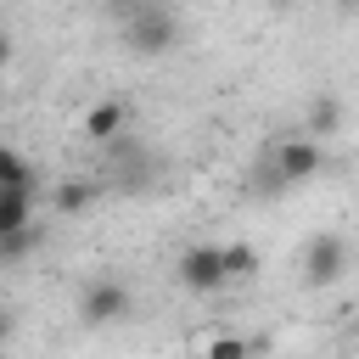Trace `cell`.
Wrapping results in <instances>:
<instances>
[{
	"instance_id": "obj_1",
	"label": "cell",
	"mask_w": 359,
	"mask_h": 359,
	"mask_svg": "<svg viewBox=\"0 0 359 359\" xmlns=\"http://www.w3.org/2000/svg\"><path fill=\"white\" fill-rule=\"evenodd\" d=\"M174 280H180L185 292H196V297H208V292H224V286H230V275H224V252H219L213 241H196V247H185V252L174 258Z\"/></svg>"
},
{
	"instance_id": "obj_2",
	"label": "cell",
	"mask_w": 359,
	"mask_h": 359,
	"mask_svg": "<svg viewBox=\"0 0 359 359\" xmlns=\"http://www.w3.org/2000/svg\"><path fill=\"white\" fill-rule=\"evenodd\" d=\"M123 39L135 56H163L174 39H180V22L163 11V6H135V17L123 22Z\"/></svg>"
},
{
	"instance_id": "obj_3",
	"label": "cell",
	"mask_w": 359,
	"mask_h": 359,
	"mask_svg": "<svg viewBox=\"0 0 359 359\" xmlns=\"http://www.w3.org/2000/svg\"><path fill=\"white\" fill-rule=\"evenodd\" d=\"M269 163H275V180L280 185H303V180H314L325 168V146L309 140V135H286V140H275Z\"/></svg>"
},
{
	"instance_id": "obj_4",
	"label": "cell",
	"mask_w": 359,
	"mask_h": 359,
	"mask_svg": "<svg viewBox=\"0 0 359 359\" xmlns=\"http://www.w3.org/2000/svg\"><path fill=\"white\" fill-rule=\"evenodd\" d=\"M129 309H135V297H129L123 280H90L84 297H79V320L84 325H118Z\"/></svg>"
},
{
	"instance_id": "obj_5",
	"label": "cell",
	"mask_w": 359,
	"mask_h": 359,
	"mask_svg": "<svg viewBox=\"0 0 359 359\" xmlns=\"http://www.w3.org/2000/svg\"><path fill=\"white\" fill-rule=\"evenodd\" d=\"M348 275V241L342 236H314L303 247V280L309 286H337Z\"/></svg>"
},
{
	"instance_id": "obj_6",
	"label": "cell",
	"mask_w": 359,
	"mask_h": 359,
	"mask_svg": "<svg viewBox=\"0 0 359 359\" xmlns=\"http://www.w3.org/2000/svg\"><path fill=\"white\" fill-rule=\"evenodd\" d=\"M84 135L95 146H112L118 135H129V107L123 101H90L84 107Z\"/></svg>"
},
{
	"instance_id": "obj_7",
	"label": "cell",
	"mask_w": 359,
	"mask_h": 359,
	"mask_svg": "<svg viewBox=\"0 0 359 359\" xmlns=\"http://www.w3.org/2000/svg\"><path fill=\"white\" fill-rule=\"evenodd\" d=\"M34 230V191H0V241Z\"/></svg>"
},
{
	"instance_id": "obj_8",
	"label": "cell",
	"mask_w": 359,
	"mask_h": 359,
	"mask_svg": "<svg viewBox=\"0 0 359 359\" xmlns=\"http://www.w3.org/2000/svg\"><path fill=\"white\" fill-rule=\"evenodd\" d=\"M95 196H101L95 180H56L50 185V208L56 213H84V208H95Z\"/></svg>"
},
{
	"instance_id": "obj_9",
	"label": "cell",
	"mask_w": 359,
	"mask_h": 359,
	"mask_svg": "<svg viewBox=\"0 0 359 359\" xmlns=\"http://www.w3.org/2000/svg\"><path fill=\"white\" fill-rule=\"evenodd\" d=\"M342 129V101L331 95V90H320L314 101H309V140H325V135H337Z\"/></svg>"
},
{
	"instance_id": "obj_10",
	"label": "cell",
	"mask_w": 359,
	"mask_h": 359,
	"mask_svg": "<svg viewBox=\"0 0 359 359\" xmlns=\"http://www.w3.org/2000/svg\"><path fill=\"white\" fill-rule=\"evenodd\" d=\"M0 191H34V163L17 146H0Z\"/></svg>"
},
{
	"instance_id": "obj_11",
	"label": "cell",
	"mask_w": 359,
	"mask_h": 359,
	"mask_svg": "<svg viewBox=\"0 0 359 359\" xmlns=\"http://www.w3.org/2000/svg\"><path fill=\"white\" fill-rule=\"evenodd\" d=\"M219 252H224V275L230 280H252L258 275V247L252 241H224Z\"/></svg>"
},
{
	"instance_id": "obj_12",
	"label": "cell",
	"mask_w": 359,
	"mask_h": 359,
	"mask_svg": "<svg viewBox=\"0 0 359 359\" xmlns=\"http://www.w3.org/2000/svg\"><path fill=\"white\" fill-rule=\"evenodd\" d=\"M202 359H252V342H247V337H236V331H219V337H208Z\"/></svg>"
},
{
	"instance_id": "obj_13",
	"label": "cell",
	"mask_w": 359,
	"mask_h": 359,
	"mask_svg": "<svg viewBox=\"0 0 359 359\" xmlns=\"http://www.w3.org/2000/svg\"><path fill=\"white\" fill-rule=\"evenodd\" d=\"M34 241H39V230H22V236H6V241H0V258H22V252H34Z\"/></svg>"
},
{
	"instance_id": "obj_14",
	"label": "cell",
	"mask_w": 359,
	"mask_h": 359,
	"mask_svg": "<svg viewBox=\"0 0 359 359\" xmlns=\"http://www.w3.org/2000/svg\"><path fill=\"white\" fill-rule=\"evenodd\" d=\"M11 337H17V314H11V309H6V303H0V348H6V342H11Z\"/></svg>"
},
{
	"instance_id": "obj_15",
	"label": "cell",
	"mask_w": 359,
	"mask_h": 359,
	"mask_svg": "<svg viewBox=\"0 0 359 359\" xmlns=\"http://www.w3.org/2000/svg\"><path fill=\"white\" fill-rule=\"evenodd\" d=\"M6 62H11V39L0 34V67H6Z\"/></svg>"
},
{
	"instance_id": "obj_16",
	"label": "cell",
	"mask_w": 359,
	"mask_h": 359,
	"mask_svg": "<svg viewBox=\"0 0 359 359\" xmlns=\"http://www.w3.org/2000/svg\"><path fill=\"white\" fill-rule=\"evenodd\" d=\"M280 6H286V0H280Z\"/></svg>"
},
{
	"instance_id": "obj_17",
	"label": "cell",
	"mask_w": 359,
	"mask_h": 359,
	"mask_svg": "<svg viewBox=\"0 0 359 359\" xmlns=\"http://www.w3.org/2000/svg\"><path fill=\"white\" fill-rule=\"evenodd\" d=\"M353 6H359V0H353Z\"/></svg>"
}]
</instances>
